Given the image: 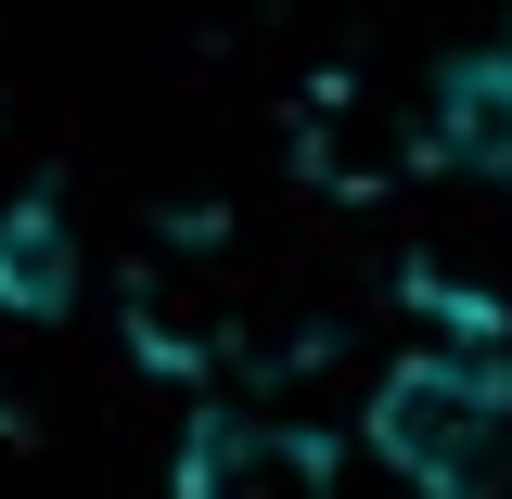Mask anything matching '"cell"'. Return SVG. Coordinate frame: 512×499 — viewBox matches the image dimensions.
<instances>
[{
    "label": "cell",
    "mask_w": 512,
    "mask_h": 499,
    "mask_svg": "<svg viewBox=\"0 0 512 499\" xmlns=\"http://www.w3.org/2000/svg\"><path fill=\"white\" fill-rule=\"evenodd\" d=\"M359 448L410 499H512V346L423 333L397 372H372Z\"/></svg>",
    "instance_id": "1"
},
{
    "label": "cell",
    "mask_w": 512,
    "mask_h": 499,
    "mask_svg": "<svg viewBox=\"0 0 512 499\" xmlns=\"http://www.w3.org/2000/svg\"><path fill=\"white\" fill-rule=\"evenodd\" d=\"M128 346H141V372L167 384H218L244 359V320H231V269L205 231H167V244L128 269Z\"/></svg>",
    "instance_id": "2"
},
{
    "label": "cell",
    "mask_w": 512,
    "mask_h": 499,
    "mask_svg": "<svg viewBox=\"0 0 512 499\" xmlns=\"http://www.w3.org/2000/svg\"><path fill=\"white\" fill-rule=\"evenodd\" d=\"M167 499H346V474H333V436H320V423L192 410L180 461H167Z\"/></svg>",
    "instance_id": "3"
},
{
    "label": "cell",
    "mask_w": 512,
    "mask_h": 499,
    "mask_svg": "<svg viewBox=\"0 0 512 499\" xmlns=\"http://www.w3.org/2000/svg\"><path fill=\"white\" fill-rule=\"evenodd\" d=\"M423 141H436V167H461V180H500V192H512V26H500V39H474V52L436 77Z\"/></svg>",
    "instance_id": "4"
},
{
    "label": "cell",
    "mask_w": 512,
    "mask_h": 499,
    "mask_svg": "<svg viewBox=\"0 0 512 499\" xmlns=\"http://www.w3.org/2000/svg\"><path fill=\"white\" fill-rule=\"evenodd\" d=\"M77 282H90V256H77L64 192H13L0 205V320H64Z\"/></svg>",
    "instance_id": "5"
}]
</instances>
